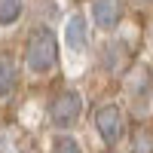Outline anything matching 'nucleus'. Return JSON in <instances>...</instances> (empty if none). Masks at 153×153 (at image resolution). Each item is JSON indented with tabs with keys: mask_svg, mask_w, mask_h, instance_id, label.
Segmentation results:
<instances>
[{
	"mask_svg": "<svg viewBox=\"0 0 153 153\" xmlns=\"http://www.w3.org/2000/svg\"><path fill=\"white\" fill-rule=\"evenodd\" d=\"M25 61H28V68L34 74H46V71L55 68V61H58V43H55V34L49 28H40V31L31 34Z\"/></svg>",
	"mask_w": 153,
	"mask_h": 153,
	"instance_id": "nucleus-1",
	"label": "nucleus"
},
{
	"mask_svg": "<svg viewBox=\"0 0 153 153\" xmlns=\"http://www.w3.org/2000/svg\"><path fill=\"white\" fill-rule=\"evenodd\" d=\"M80 113H83V98H80V92H74V89H65V92L55 95L52 104H49V117H52V123L58 129H71V126L80 120Z\"/></svg>",
	"mask_w": 153,
	"mask_h": 153,
	"instance_id": "nucleus-2",
	"label": "nucleus"
},
{
	"mask_svg": "<svg viewBox=\"0 0 153 153\" xmlns=\"http://www.w3.org/2000/svg\"><path fill=\"white\" fill-rule=\"evenodd\" d=\"M95 126H98V132L101 138H104L107 144H117L123 132H126V120H123V110L117 104H104L98 113H95Z\"/></svg>",
	"mask_w": 153,
	"mask_h": 153,
	"instance_id": "nucleus-3",
	"label": "nucleus"
},
{
	"mask_svg": "<svg viewBox=\"0 0 153 153\" xmlns=\"http://www.w3.org/2000/svg\"><path fill=\"white\" fill-rule=\"evenodd\" d=\"M65 43L68 49H74V52H83L86 43H89V25L83 16H71L68 28H65Z\"/></svg>",
	"mask_w": 153,
	"mask_h": 153,
	"instance_id": "nucleus-4",
	"label": "nucleus"
},
{
	"mask_svg": "<svg viewBox=\"0 0 153 153\" xmlns=\"http://www.w3.org/2000/svg\"><path fill=\"white\" fill-rule=\"evenodd\" d=\"M123 9H120V0H95L92 3V19L98 28H113L120 22Z\"/></svg>",
	"mask_w": 153,
	"mask_h": 153,
	"instance_id": "nucleus-5",
	"label": "nucleus"
},
{
	"mask_svg": "<svg viewBox=\"0 0 153 153\" xmlns=\"http://www.w3.org/2000/svg\"><path fill=\"white\" fill-rule=\"evenodd\" d=\"M126 58H129V46L123 40H107L101 46V65H104V71H120L126 65Z\"/></svg>",
	"mask_w": 153,
	"mask_h": 153,
	"instance_id": "nucleus-6",
	"label": "nucleus"
},
{
	"mask_svg": "<svg viewBox=\"0 0 153 153\" xmlns=\"http://www.w3.org/2000/svg\"><path fill=\"white\" fill-rule=\"evenodd\" d=\"M12 89H16V61L3 52L0 55V98H6Z\"/></svg>",
	"mask_w": 153,
	"mask_h": 153,
	"instance_id": "nucleus-7",
	"label": "nucleus"
},
{
	"mask_svg": "<svg viewBox=\"0 0 153 153\" xmlns=\"http://www.w3.org/2000/svg\"><path fill=\"white\" fill-rule=\"evenodd\" d=\"M22 16V0H0V25H12Z\"/></svg>",
	"mask_w": 153,
	"mask_h": 153,
	"instance_id": "nucleus-8",
	"label": "nucleus"
},
{
	"mask_svg": "<svg viewBox=\"0 0 153 153\" xmlns=\"http://www.w3.org/2000/svg\"><path fill=\"white\" fill-rule=\"evenodd\" d=\"M132 150H135V153H153V135H150V132H135Z\"/></svg>",
	"mask_w": 153,
	"mask_h": 153,
	"instance_id": "nucleus-9",
	"label": "nucleus"
},
{
	"mask_svg": "<svg viewBox=\"0 0 153 153\" xmlns=\"http://www.w3.org/2000/svg\"><path fill=\"white\" fill-rule=\"evenodd\" d=\"M55 153H83V150H80V144H76L71 135H61L55 141Z\"/></svg>",
	"mask_w": 153,
	"mask_h": 153,
	"instance_id": "nucleus-10",
	"label": "nucleus"
},
{
	"mask_svg": "<svg viewBox=\"0 0 153 153\" xmlns=\"http://www.w3.org/2000/svg\"><path fill=\"white\" fill-rule=\"evenodd\" d=\"M0 153H19V144L12 141V132H0Z\"/></svg>",
	"mask_w": 153,
	"mask_h": 153,
	"instance_id": "nucleus-11",
	"label": "nucleus"
}]
</instances>
